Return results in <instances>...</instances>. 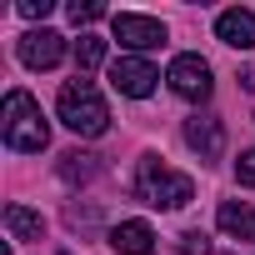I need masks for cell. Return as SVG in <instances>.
Masks as SVG:
<instances>
[{
  "label": "cell",
  "instance_id": "obj_6",
  "mask_svg": "<svg viewBox=\"0 0 255 255\" xmlns=\"http://www.w3.org/2000/svg\"><path fill=\"white\" fill-rule=\"evenodd\" d=\"M155 65L150 60H140V55H120L115 65H110V85L120 90V95H130V100H145L150 90H155Z\"/></svg>",
  "mask_w": 255,
  "mask_h": 255
},
{
  "label": "cell",
  "instance_id": "obj_12",
  "mask_svg": "<svg viewBox=\"0 0 255 255\" xmlns=\"http://www.w3.org/2000/svg\"><path fill=\"white\" fill-rule=\"evenodd\" d=\"M215 220H220V230H225V235H235V240H255V210H250V205L225 200Z\"/></svg>",
  "mask_w": 255,
  "mask_h": 255
},
{
  "label": "cell",
  "instance_id": "obj_16",
  "mask_svg": "<svg viewBox=\"0 0 255 255\" xmlns=\"http://www.w3.org/2000/svg\"><path fill=\"white\" fill-rule=\"evenodd\" d=\"M180 255H210L205 235H200V230H185V235H180Z\"/></svg>",
  "mask_w": 255,
  "mask_h": 255
},
{
  "label": "cell",
  "instance_id": "obj_15",
  "mask_svg": "<svg viewBox=\"0 0 255 255\" xmlns=\"http://www.w3.org/2000/svg\"><path fill=\"white\" fill-rule=\"evenodd\" d=\"M100 15H105L100 0H75V5H70V20H75V25H95Z\"/></svg>",
  "mask_w": 255,
  "mask_h": 255
},
{
  "label": "cell",
  "instance_id": "obj_4",
  "mask_svg": "<svg viewBox=\"0 0 255 255\" xmlns=\"http://www.w3.org/2000/svg\"><path fill=\"white\" fill-rule=\"evenodd\" d=\"M165 80H170V90L180 95V100H210V65L200 60V55H175L170 60V70H165Z\"/></svg>",
  "mask_w": 255,
  "mask_h": 255
},
{
  "label": "cell",
  "instance_id": "obj_17",
  "mask_svg": "<svg viewBox=\"0 0 255 255\" xmlns=\"http://www.w3.org/2000/svg\"><path fill=\"white\" fill-rule=\"evenodd\" d=\"M235 175H240V185H255V150H245L235 160Z\"/></svg>",
  "mask_w": 255,
  "mask_h": 255
},
{
  "label": "cell",
  "instance_id": "obj_11",
  "mask_svg": "<svg viewBox=\"0 0 255 255\" xmlns=\"http://www.w3.org/2000/svg\"><path fill=\"white\" fill-rule=\"evenodd\" d=\"M5 230H10V240H40L45 235V215L15 200V205H5Z\"/></svg>",
  "mask_w": 255,
  "mask_h": 255
},
{
  "label": "cell",
  "instance_id": "obj_14",
  "mask_svg": "<svg viewBox=\"0 0 255 255\" xmlns=\"http://www.w3.org/2000/svg\"><path fill=\"white\" fill-rule=\"evenodd\" d=\"M95 170H100V165H95V155H80V150H70V155L60 160V175H65L70 185H75V180H90Z\"/></svg>",
  "mask_w": 255,
  "mask_h": 255
},
{
  "label": "cell",
  "instance_id": "obj_1",
  "mask_svg": "<svg viewBox=\"0 0 255 255\" xmlns=\"http://www.w3.org/2000/svg\"><path fill=\"white\" fill-rule=\"evenodd\" d=\"M0 130H5V145L20 150V155H40L50 145V125L40 115V105L25 95V90H10L5 95V110H0Z\"/></svg>",
  "mask_w": 255,
  "mask_h": 255
},
{
  "label": "cell",
  "instance_id": "obj_10",
  "mask_svg": "<svg viewBox=\"0 0 255 255\" xmlns=\"http://www.w3.org/2000/svg\"><path fill=\"white\" fill-rule=\"evenodd\" d=\"M110 245H115L120 255H150V250H155V230H150L145 220H120V225L110 230Z\"/></svg>",
  "mask_w": 255,
  "mask_h": 255
},
{
  "label": "cell",
  "instance_id": "obj_7",
  "mask_svg": "<svg viewBox=\"0 0 255 255\" xmlns=\"http://www.w3.org/2000/svg\"><path fill=\"white\" fill-rule=\"evenodd\" d=\"M20 65H30V70H50V65H60V55H65V40L55 35V30H30V35H20Z\"/></svg>",
  "mask_w": 255,
  "mask_h": 255
},
{
  "label": "cell",
  "instance_id": "obj_13",
  "mask_svg": "<svg viewBox=\"0 0 255 255\" xmlns=\"http://www.w3.org/2000/svg\"><path fill=\"white\" fill-rule=\"evenodd\" d=\"M100 60H105V40H100V35H80V40H75V65H80V70H95Z\"/></svg>",
  "mask_w": 255,
  "mask_h": 255
},
{
  "label": "cell",
  "instance_id": "obj_18",
  "mask_svg": "<svg viewBox=\"0 0 255 255\" xmlns=\"http://www.w3.org/2000/svg\"><path fill=\"white\" fill-rule=\"evenodd\" d=\"M20 15L25 20H45L50 15V0H20Z\"/></svg>",
  "mask_w": 255,
  "mask_h": 255
},
{
  "label": "cell",
  "instance_id": "obj_2",
  "mask_svg": "<svg viewBox=\"0 0 255 255\" xmlns=\"http://www.w3.org/2000/svg\"><path fill=\"white\" fill-rule=\"evenodd\" d=\"M135 195H140L145 205H155V210H180V205L195 200V180L180 175V170H170L165 160L145 155L140 170H135Z\"/></svg>",
  "mask_w": 255,
  "mask_h": 255
},
{
  "label": "cell",
  "instance_id": "obj_3",
  "mask_svg": "<svg viewBox=\"0 0 255 255\" xmlns=\"http://www.w3.org/2000/svg\"><path fill=\"white\" fill-rule=\"evenodd\" d=\"M55 110H60V125L75 130V135H105V125H110V105H105L100 90H95L90 80H80V75L60 90Z\"/></svg>",
  "mask_w": 255,
  "mask_h": 255
},
{
  "label": "cell",
  "instance_id": "obj_5",
  "mask_svg": "<svg viewBox=\"0 0 255 255\" xmlns=\"http://www.w3.org/2000/svg\"><path fill=\"white\" fill-rule=\"evenodd\" d=\"M110 30H115V40H120L125 50H155V45H165V25H160L155 15L120 10V15L110 20Z\"/></svg>",
  "mask_w": 255,
  "mask_h": 255
},
{
  "label": "cell",
  "instance_id": "obj_9",
  "mask_svg": "<svg viewBox=\"0 0 255 255\" xmlns=\"http://www.w3.org/2000/svg\"><path fill=\"white\" fill-rule=\"evenodd\" d=\"M215 35L230 45V50H255V10H220L215 15Z\"/></svg>",
  "mask_w": 255,
  "mask_h": 255
},
{
  "label": "cell",
  "instance_id": "obj_8",
  "mask_svg": "<svg viewBox=\"0 0 255 255\" xmlns=\"http://www.w3.org/2000/svg\"><path fill=\"white\" fill-rule=\"evenodd\" d=\"M185 145H190L200 160H215V155L225 150V125H220L215 115H190V120H185Z\"/></svg>",
  "mask_w": 255,
  "mask_h": 255
}]
</instances>
